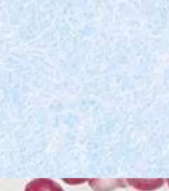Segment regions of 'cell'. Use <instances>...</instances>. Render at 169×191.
Wrapping results in <instances>:
<instances>
[{
    "instance_id": "6da1fadb",
    "label": "cell",
    "mask_w": 169,
    "mask_h": 191,
    "mask_svg": "<svg viewBox=\"0 0 169 191\" xmlns=\"http://www.w3.org/2000/svg\"><path fill=\"white\" fill-rule=\"evenodd\" d=\"M25 191H64L62 186L49 178H37L27 184Z\"/></svg>"
},
{
    "instance_id": "7a4b0ae2",
    "label": "cell",
    "mask_w": 169,
    "mask_h": 191,
    "mask_svg": "<svg viewBox=\"0 0 169 191\" xmlns=\"http://www.w3.org/2000/svg\"><path fill=\"white\" fill-rule=\"evenodd\" d=\"M163 179H130L128 182L138 190L150 191L159 188L163 184Z\"/></svg>"
},
{
    "instance_id": "3957f363",
    "label": "cell",
    "mask_w": 169,
    "mask_h": 191,
    "mask_svg": "<svg viewBox=\"0 0 169 191\" xmlns=\"http://www.w3.org/2000/svg\"><path fill=\"white\" fill-rule=\"evenodd\" d=\"M167 182H168V185H169V179H167Z\"/></svg>"
}]
</instances>
